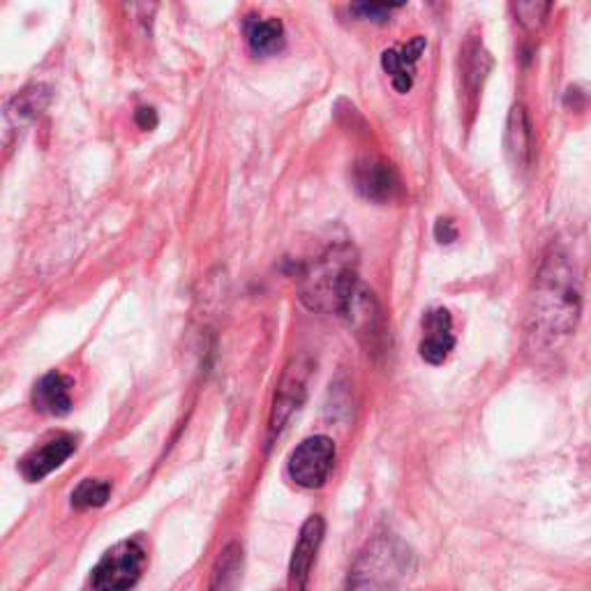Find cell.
Instances as JSON below:
<instances>
[{
    "label": "cell",
    "instance_id": "6da1fadb",
    "mask_svg": "<svg viewBox=\"0 0 591 591\" xmlns=\"http://www.w3.org/2000/svg\"><path fill=\"white\" fill-rule=\"evenodd\" d=\"M534 316L541 328L553 335L571 333L580 316V291L571 264L553 252L538 270Z\"/></svg>",
    "mask_w": 591,
    "mask_h": 591
},
{
    "label": "cell",
    "instance_id": "7a4b0ae2",
    "mask_svg": "<svg viewBox=\"0 0 591 591\" xmlns=\"http://www.w3.org/2000/svg\"><path fill=\"white\" fill-rule=\"evenodd\" d=\"M358 282L349 247H335L316 262L303 280V299L312 310L337 312Z\"/></svg>",
    "mask_w": 591,
    "mask_h": 591
},
{
    "label": "cell",
    "instance_id": "3957f363",
    "mask_svg": "<svg viewBox=\"0 0 591 591\" xmlns=\"http://www.w3.org/2000/svg\"><path fill=\"white\" fill-rule=\"evenodd\" d=\"M407 559L399 541L389 534L374 536L351 568L349 591H393L407 571Z\"/></svg>",
    "mask_w": 591,
    "mask_h": 591
},
{
    "label": "cell",
    "instance_id": "277c9868",
    "mask_svg": "<svg viewBox=\"0 0 591 591\" xmlns=\"http://www.w3.org/2000/svg\"><path fill=\"white\" fill-rule=\"evenodd\" d=\"M146 555L137 541H123L93 568L95 591H130L143 571Z\"/></svg>",
    "mask_w": 591,
    "mask_h": 591
},
{
    "label": "cell",
    "instance_id": "5b68a950",
    "mask_svg": "<svg viewBox=\"0 0 591 591\" xmlns=\"http://www.w3.org/2000/svg\"><path fill=\"white\" fill-rule=\"evenodd\" d=\"M335 464V443L328 437H310L289 457V476L301 488L314 490L328 480Z\"/></svg>",
    "mask_w": 591,
    "mask_h": 591
},
{
    "label": "cell",
    "instance_id": "8992f818",
    "mask_svg": "<svg viewBox=\"0 0 591 591\" xmlns=\"http://www.w3.org/2000/svg\"><path fill=\"white\" fill-rule=\"evenodd\" d=\"M340 316H345L347 324L354 328V333L361 337L368 345H376L384 335V322H382V310L379 303L361 282H356L351 291L347 293V299L340 308Z\"/></svg>",
    "mask_w": 591,
    "mask_h": 591
},
{
    "label": "cell",
    "instance_id": "52a82bcc",
    "mask_svg": "<svg viewBox=\"0 0 591 591\" xmlns=\"http://www.w3.org/2000/svg\"><path fill=\"white\" fill-rule=\"evenodd\" d=\"M354 185L370 201L386 204L399 195V178L393 164L379 158H366L354 166Z\"/></svg>",
    "mask_w": 591,
    "mask_h": 591
},
{
    "label": "cell",
    "instance_id": "ba28073f",
    "mask_svg": "<svg viewBox=\"0 0 591 591\" xmlns=\"http://www.w3.org/2000/svg\"><path fill=\"white\" fill-rule=\"evenodd\" d=\"M322 541H324V520L320 515H312L303 524L301 536L293 547L289 564V591H305Z\"/></svg>",
    "mask_w": 591,
    "mask_h": 591
},
{
    "label": "cell",
    "instance_id": "9c48e42d",
    "mask_svg": "<svg viewBox=\"0 0 591 591\" xmlns=\"http://www.w3.org/2000/svg\"><path fill=\"white\" fill-rule=\"evenodd\" d=\"M74 449H77L74 437H70V434L54 437V439L42 443L39 449L31 451L24 460H21V474H24V478L31 483L47 478L74 453Z\"/></svg>",
    "mask_w": 591,
    "mask_h": 591
},
{
    "label": "cell",
    "instance_id": "30bf717a",
    "mask_svg": "<svg viewBox=\"0 0 591 591\" xmlns=\"http://www.w3.org/2000/svg\"><path fill=\"white\" fill-rule=\"evenodd\" d=\"M453 345H455V337H453L451 312L443 308L430 310L424 316V340H420V356H424V361L432 366L443 363L449 358Z\"/></svg>",
    "mask_w": 591,
    "mask_h": 591
},
{
    "label": "cell",
    "instance_id": "8fae6325",
    "mask_svg": "<svg viewBox=\"0 0 591 591\" xmlns=\"http://www.w3.org/2000/svg\"><path fill=\"white\" fill-rule=\"evenodd\" d=\"M503 146H506V155H509V160L515 169H526L532 164L534 128H532L530 114H526L522 104H515L509 114V120H506Z\"/></svg>",
    "mask_w": 591,
    "mask_h": 591
},
{
    "label": "cell",
    "instance_id": "7c38bea8",
    "mask_svg": "<svg viewBox=\"0 0 591 591\" xmlns=\"http://www.w3.org/2000/svg\"><path fill=\"white\" fill-rule=\"evenodd\" d=\"M426 51V37H414L403 49H389L382 56V66L391 77L397 93H409L414 86L416 62L420 54Z\"/></svg>",
    "mask_w": 591,
    "mask_h": 591
},
{
    "label": "cell",
    "instance_id": "4fadbf2b",
    "mask_svg": "<svg viewBox=\"0 0 591 591\" xmlns=\"http://www.w3.org/2000/svg\"><path fill=\"white\" fill-rule=\"evenodd\" d=\"M33 405L37 412L49 416H68L72 409L70 379L60 372H49L33 389Z\"/></svg>",
    "mask_w": 591,
    "mask_h": 591
},
{
    "label": "cell",
    "instance_id": "5bb4252c",
    "mask_svg": "<svg viewBox=\"0 0 591 591\" xmlns=\"http://www.w3.org/2000/svg\"><path fill=\"white\" fill-rule=\"evenodd\" d=\"M245 37L250 49L257 56L278 54L285 47V26L280 19H262V16H247L245 19Z\"/></svg>",
    "mask_w": 591,
    "mask_h": 591
},
{
    "label": "cell",
    "instance_id": "9a60e30c",
    "mask_svg": "<svg viewBox=\"0 0 591 591\" xmlns=\"http://www.w3.org/2000/svg\"><path fill=\"white\" fill-rule=\"evenodd\" d=\"M303 395H305V389H303V379L299 372H289L285 376V382L278 391V397H276V405H273V414H270V426H268V432L270 437L280 434V430L285 428L287 420L291 418V414L299 409V405L303 403Z\"/></svg>",
    "mask_w": 591,
    "mask_h": 591
},
{
    "label": "cell",
    "instance_id": "2e32d148",
    "mask_svg": "<svg viewBox=\"0 0 591 591\" xmlns=\"http://www.w3.org/2000/svg\"><path fill=\"white\" fill-rule=\"evenodd\" d=\"M241 568H243L241 547L229 545L218 559L213 582H210V591H236L241 582Z\"/></svg>",
    "mask_w": 591,
    "mask_h": 591
},
{
    "label": "cell",
    "instance_id": "e0dca14e",
    "mask_svg": "<svg viewBox=\"0 0 591 591\" xmlns=\"http://www.w3.org/2000/svg\"><path fill=\"white\" fill-rule=\"evenodd\" d=\"M112 497V485L107 480H100V478H86L81 480L74 493H72V506L74 509H100V506H104L109 501Z\"/></svg>",
    "mask_w": 591,
    "mask_h": 591
},
{
    "label": "cell",
    "instance_id": "ac0fdd59",
    "mask_svg": "<svg viewBox=\"0 0 591 591\" xmlns=\"http://www.w3.org/2000/svg\"><path fill=\"white\" fill-rule=\"evenodd\" d=\"M513 12L526 31H536L543 24L545 14L551 12V5L547 3H515Z\"/></svg>",
    "mask_w": 591,
    "mask_h": 591
},
{
    "label": "cell",
    "instance_id": "d6986e66",
    "mask_svg": "<svg viewBox=\"0 0 591 591\" xmlns=\"http://www.w3.org/2000/svg\"><path fill=\"white\" fill-rule=\"evenodd\" d=\"M351 10H354L356 14H361L363 19H372V21H386L395 8H386V5H354Z\"/></svg>",
    "mask_w": 591,
    "mask_h": 591
},
{
    "label": "cell",
    "instance_id": "ffe728a7",
    "mask_svg": "<svg viewBox=\"0 0 591 591\" xmlns=\"http://www.w3.org/2000/svg\"><path fill=\"white\" fill-rule=\"evenodd\" d=\"M434 236H437V241L441 243V245H449V243H453L455 239H457V231H455V224L451 222V220H437V224H434Z\"/></svg>",
    "mask_w": 591,
    "mask_h": 591
},
{
    "label": "cell",
    "instance_id": "44dd1931",
    "mask_svg": "<svg viewBox=\"0 0 591 591\" xmlns=\"http://www.w3.org/2000/svg\"><path fill=\"white\" fill-rule=\"evenodd\" d=\"M135 120H137V125L141 130H153L158 125V114L151 107H141V109H137Z\"/></svg>",
    "mask_w": 591,
    "mask_h": 591
}]
</instances>
